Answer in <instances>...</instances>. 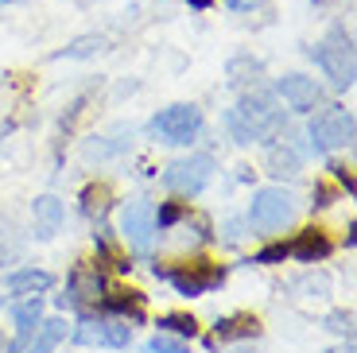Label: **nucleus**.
I'll return each instance as SVG.
<instances>
[{
	"instance_id": "obj_1",
	"label": "nucleus",
	"mask_w": 357,
	"mask_h": 353,
	"mask_svg": "<svg viewBox=\"0 0 357 353\" xmlns=\"http://www.w3.org/2000/svg\"><path fill=\"white\" fill-rule=\"evenodd\" d=\"M222 128L229 133L233 144L249 148V144L276 140L287 128V113L280 109V101L272 98V93H245L233 109H225Z\"/></svg>"
},
{
	"instance_id": "obj_2",
	"label": "nucleus",
	"mask_w": 357,
	"mask_h": 353,
	"mask_svg": "<svg viewBox=\"0 0 357 353\" xmlns=\"http://www.w3.org/2000/svg\"><path fill=\"white\" fill-rule=\"evenodd\" d=\"M314 62H319V70L331 78L334 89H349L357 78V66H354V36H349L346 27H331V36L322 39L319 47H307Z\"/></svg>"
},
{
	"instance_id": "obj_3",
	"label": "nucleus",
	"mask_w": 357,
	"mask_h": 353,
	"mask_svg": "<svg viewBox=\"0 0 357 353\" xmlns=\"http://www.w3.org/2000/svg\"><path fill=\"white\" fill-rule=\"evenodd\" d=\"M155 280H167L183 299H198V295H210L214 287H222L229 268L225 264H210V260H183L175 268H152Z\"/></svg>"
},
{
	"instance_id": "obj_4",
	"label": "nucleus",
	"mask_w": 357,
	"mask_h": 353,
	"mask_svg": "<svg viewBox=\"0 0 357 353\" xmlns=\"http://www.w3.org/2000/svg\"><path fill=\"white\" fill-rule=\"evenodd\" d=\"M354 136H357V124H354V113H349L346 105H326L307 121V140H311L314 156L349 148Z\"/></svg>"
},
{
	"instance_id": "obj_5",
	"label": "nucleus",
	"mask_w": 357,
	"mask_h": 353,
	"mask_svg": "<svg viewBox=\"0 0 357 353\" xmlns=\"http://www.w3.org/2000/svg\"><path fill=\"white\" fill-rule=\"evenodd\" d=\"M70 342L74 345H98V350H128L132 326H128L125 318L105 315V310H86V315H78V322H74Z\"/></svg>"
},
{
	"instance_id": "obj_6",
	"label": "nucleus",
	"mask_w": 357,
	"mask_h": 353,
	"mask_svg": "<svg viewBox=\"0 0 357 353\" xmlns=\"http://www.w3.org/2000/svg\"><path fill=\"white\" fill-rule=\"evenodd\" d=\"M295 221V198L287 195L284 186H260L252 190V202H249V218L245 225L257 233H280Z\"/></svg>"
},
{
	"instance_id": "obj_7",
	"label": "nucleus",
	"mask_w": 357,
	"mask_h": 353,
	"mask_svg": "<svg viewBox=\"0 0 357 353\" xmlns=\"http://www.w3.org/2000/svg\"><path fill=\"white\" fill-rule=\"evenodd\" d=\"M214 171H218L214 156L195 151V156H183V159H175V163H167L163 175H160V183L178 198H198L206 186L214 183Z\"/></svg>"
},
{
	"instance_id": "obj_8",
	"label": "nucleus",
	"mask_w": 357,
	"mask_h": 353,
	"mask_svg": "<svg viewBox=\"0 0 357 353\" xmlns=\"http://www.w3.org/2000/svg\"><path fill=\"white\" fill-rule=\"evenodd\" d=\"M116 230H121V241L128 245V253L152 256L155 237H160V230H155V206H152V198H132V202H125Z\"/></svg>"
},
{
	"instance_id": "obj_9",
	"label": "nucleus",
	"mask_w": 357,
	"mask_h": 353,
	"mask_svg": "<svg viewBox=\"0 0 357 353\" xmlns=\"http://www.w3.org/2000/svg\"><path fill=\"white\" fill-rule=\"evenodd\" d=\"M148 133L160 144H190L198 133H202V109L195 101H178V105H167L148 121Z\"/></svg>"
},
{
	"instance_id": "obj_10",
	"label": "nucleus",
	"mask_w": 357,
	"mask_h": 353,
	"mask_svg": "<svg viewBox=\"0 0 357 353\" xmlns=\"http://www.w3.org/2000/svg\"><path fill=\"white\" fill-rule=\"evenodd\" d=\"M105 276L98 264H74L70 280H66V295H59V307H74L78 315L101 307V295H105Z\"/></svg>"
},
{
	"instance_id": "obj_11",
	"label": "nucleus",
	"mask_w": 357,
	"mask_h": 353,
	"mask_svg": "<svg viewBox=\"0 0 357 353\" xmlns=\"http://www.w3.org/2000/svg\"><path fill=\"white\" fill-rule=\"evenodd\" d=\"M276 98L295 113H314L322 105V86L307 74H284V78H276Z\"/></svg>"
},
{
	"instance_id": "obj_12",
	"label": "nucleus",
	"mask_w": 357,
	"mask_h": 353,
	"mask_svg": "<svg viewBox=\"0 0 357 353\" xmlns=\"http://www.w3.org/2000/svg\"><path fill=\"white\" fill-rule=\"evenodd\" d=\"M260 318L249 315V310H237V315H225L214 322V334L206 338V350H218V345H229V342H241V338H257L260 334Z\"/></svg>"
},
{
	"instance_id": "obj_13",
	"label": "nucleus",
	"mask_w": 357,
	"mask_h": 353,
	"mask_svg": "<svg viewBox=\"0 0 357 353\" xmlns=\"http://www.w3.org/2000/svg\"><path fill=\"white\" fill-rule=\"evenodd\" d=\"M39 318H43V295H24L12 307V326H16V338L8 342L12 353H24V345L31 342V334L39 326Z\"/></svg>"
},
{
	"instance_id": "obj_14",
	"label": "nucleus",
	"mask_w": 357,
	"mask_h": 353,
	"mask_svg": "<svg viewBox=\"0 0 357 353\" xmlns=\"http://www.w3.org/2000/svg\"><path fill=\"white\" fill-rule=\"evenodd\" d=\"M63 221H66V206L59 195H39L31 202V230H36L39 241H51L54 233L63 230Z\"/></svg>"
},
{
	"instance_id": "obj_15",
	"label": "nucleus",
	"mask_w": 357,
	"mask_h": 353,
	"mask_svg": "<svg viewBox=\"0 0 357 353\" xmlns=\"http://www.w3.org/2000/svg\"><path fill=\"white\" fill-rule=\"evenodd\" d=\"M331 253H334V241L322 230H314V225L303 233H295V241H287V256L299 260V264H322Z\"/></svg>"
},
{
	"instance_id": "obj_16",
	"label": "nucleus",
	"mask_w": 357,
	"mask_h": 353,
	"mask_svg": "<svg viewBox=\"0 0 357 353\" xmlns=\"http://www.w3.org/2000/svg\"><path fill=\"white\" fill-rule=\"evenodd\" d=\"M299 167H303V156H299V148H295L291 140L268 144V151H264V171H268L272 179H295V175H299Z\"/></svg>"
},
{
	"instance_id": "obj_17",
	"label": "nucleus",
	"mask_w": 357,
	"mask_h": 353,
	"mask_svg": "<svg viewBox=\"0 0 357 353\" xmlns=\"http://www.w3.org/2000/svg\"><path fill=\"white\" fill-rule=\"evenodd\" d=\"M98 310L125 318V322H144V295L140 292H125V287H105Z\"/></svg>"
},
{
	"instance_id": "obj_18",
	"label": "nucleus",
	"mask_w": 357,
	"mask_h": 353,
	"mask_svg": "<svg viewBox=\"0 0 357 353\" xmlns=\"http://www.w3.org/2000/svg\"><path fill=\"white\" fill-rule=\"evenodd\" d=\"M54 287V276L43 268H20V272L4 276V292L8 295H43Z\"/></svg>"
},
{
	"instance_id": "obj_19",
	"label": "nucleus",
	"mask_w": 357,
	"mask_h": 353,
	"mask_svg": "<svg viewBox=\"0 0 357 353\" xmlns=\"http://www.w3.org/2000/svg\"><path fill=\"white\" fill-rule=\"evenodd\" d=\"M66 334H70V326H66V318H39L36 334H31V342L24 345V353H54L59 345L66 342Z\"/></svg>"
},
{
	"instance_id": "obj_20",
	"label": "nucleus",
	"mask_w": 357,
	"mask_h": 353,
	"mask_svg": "<svg viewBox=\"0 0 357 353\" xmlns=\"http://www.w3.org/2000/svg\"><path fill=\"white\" fill-rule=\"evenodd\" d=\"M82 213H86L89 221H105L109 206H113V186L109 183H89L86 190H82Z\"/></svg>"
},
{
	"instance_id": "obj_21",
	"label": "nucleus",
	"mask_w": 357,
	"mask_h": 353,
	"mask_svg": "<svg viewBox=\"0 0 357 353\" xmlns=\"http://www.w3.org/2000/svg\"><path fill=\"white\" fill-rule=\"evenodd\" d=\"M260 74H264V62L252 59V54H237V59H229V86H257Z\"/></svg>"
},
{
	"instance_id": "obj_22",
	"label": "nucleus",
	"mask_w": 357,
	"mask_h": 353,
	"mask_svg": "<svg viewBox=\"0 0 357 353\" xmlns=\"http://www.w3.org/2000/svg\"><path fill=\"white\" fill-rule=\"evenodd\" d=\"M98 51H105V36H78L63 47V51H54L51 62H63V59H93Z\"/></svg>"
},
{
	"instance_id": "obj_23",
	"label": "nucleus",
	"mask_w": 357,
	"mask_h": 353,
	"mask_svg": "<svg viewBox=\"0 0 357 353\" xmlns=\"http://www.w3.org/2000/svg\"><path fill=\"white\" fill-rule=\"evenodd\" d=\"M291 292L303 295V299H326L331 295V276L326 272H303L291 280Z\"/></svg>"
},
{
	"instance_id": "obj_24",
	"label": "nucleus",
	"mask_w": 357,
	"mask_h": 353,
	"mask_svg": "<svg viewBox=\"0 0 357 353\" xmlns=\"http://www.w3.org/2000/svg\"><path fill=\"white\" fill-rule=\"evenodd\" d=\"M155 326H160L163 334L183 338V342L198 338V318H195V315H183V310H171V315H160V322H155Z\"/></svg>"
},
{
	"instance_id": "obj_25",
	"label": "nucleus",
	"mask_w": 357,
	"mask_h": 353,
	"mask_svg": "<svg viewBox=\"0 0 357 353\" xmlns=\"http://www.w3.org/2000/svg\"><path fill=\"white\" fill-rule=\"evenodd\" d=\"M125 133H132V128H116L113 136H98L93 144H86V159H109V156H121V151L132 144V136L128 140H121Z\"/></svg>"
},
{
	"instance_id": "obj_26",
	"label": "nucleus",
	"mask_w": 357,
	"mask_h": 353,
	"mask_svg": "<svg viewBox=\"0 0 357 353\" xmlns=\"http://www.w3.org/2000/svg\"><path fill=\"white\" fill-rule=\"evenodd\" d=\"M24 260V237L16 230H0V268Z\"/></svg>"
},
{
	"instance_id": "obj_27",
	"label": "nucleus",
	"mask_w": 357,
	"mask_h": 353,
	"mask_svg": "<svg viewBox=\"0 0 357 353\" xmlns=\"http://www.w3.org/2000/svg\"><path fill=\"white\" fill-rule=\"evenodd\" d=\"M140 353H190V345L183 342V338H175V334H155V338H148V342L140 345Z\"/></svg>"
},
{
	"instance_id": "obj_28",
	"label": "nucleus",
	"mask_w": 357,
	"mask_h": 353,
	"mask_svg": "<svg viewBox=\"0 0 357 353\" xmlns=\"http://www.w3.org/2000/svg\"><path fill=\"white\" fill-rule=\"evenodd\" d=\"M187 202H160V210H155V230H171V225H178V221H187Z\"/></svg>"
},
{
	"instance_id": "obj_29",
	"label": "nucleus",
	"mask_w": 357,
	"mask_h": 353,
	"mask_svg": "<svg viewBox=\"0 0 357 353\" xmlns=\"http://www.w3.org/2000/svg\"><path fill=\"white\" fill-rule=\"evenodd\" d=\"M322 326L331 330V334L346 338V342H354V310H331V315L322 318Z\"/></svg>"
},
{
	"instance_id": "obj_30",
	"label": "nucleus",
	"mask_w": 357,
	"mask_h": 353,
	"mask_svg": "<svg viewBox=\"0 0 357 353\" xmlns=\"http://www.w3.org/2000/svg\"><path fill=\"white\" fill-rule=\"evenodd\" d=\"M284 260H287V241H272L260 253H252L249 264H284Z\"/></svg>"
},
{
	"instance_id": "obj_31",
	"label": "nucleus",
	"mask_w": 357,
	"mask_h": 353,
	"mask_svg": "<svg viewBox=\"0 0 357 353\" xmlns=\"http://www.w3.org/2000/svg\"><path fill=\"white\" fill-rule=\"evenodd\" d=\"M331 171H334V179H338V183L346 186V195H354V171H349L346 163H338V159L331 163Z\"/></svg>"
},
{
	"instance_id": "obj_32",
	"label": "nucleus",
	"mask_w": 357,
	"mask_h": 353,
	"mask_svg": "<svg viewBox=\"0 0 357 353\" xmlns=\"http://www.w3.org/2000/svg\"><path fill=\"white\" fill-rule=\"evenodd\" d=\"M264 0H225V8L229 12H257Z\"/></svg>"
},
{
	"instance_id": "obj_33",
	"label": "nucleus",
	"mask_w": 357,
	"mask_h": 353,
	"mask_svg": "<svg viewBox=\"0 0 357 353\" xmlns=\"http://www.w3.org/2000/svg\"><path fill=\"white\" fill-rule=\"evenodd\" d=\"M245 237V221H225V241H241Z\"/></svg>"
},
{
	"instance_id": "obj_34",
	"label": "nucleus",
	"mask_w": 357,
	"mask_h": 353,
	"mask_svg": "<svg viewBox=\"0 0 357 353\" xmlns=\"http://www.w3.org/2000/svg\"><path fill=\"white\" fill-rule=\"evenodd\" d=\"M222 353H264V350H257L252 342H229V350H222Z\"/></svg>"
},
{
	"instance_id": "obj_35",
	"label": "nucleus",
	"mask_w": 357,
	"mask_h": 353,
	"mask_svg": "<svg viewBox=\"0 0 357 353\" xmlns=\"http://www.w3.org/2000/svg\"><path fill=\"white\" fill-rule=\"evenodd\" d=\"M314 198H319L314 206H331V190H326V186H314Z\"/></svg>"
},
{
	"instance_id": "obj_36",
	"label": "nucleus",
	"mask_w": 357,
	"mask_h": 353,
	"mask_svg": "<svg viewBox=\"0 0 357 353\" xmlns=\"http://www.w3.org/2000/svg\"><path fill=\"white\" fill-rule=\"evenodd\" d=\"M187 4H190V8H198V12H206L210 4H214V0H187Z\"/></svg>"
},
{
	"instance_id": "obj_37",
	"label": "nucleus",
	"mask_w": 357,
	"mask_h": 353,
	"mask_svg": "<svg viewBox=\"0 0 357 353\" xmlns=\"http://www.w3.org/2000/svg\"><path fill=\"white\" fill-rule=\"evenodd\" d=\"M0 353H8V342H4V334H0Z\"/></svg>"
},
{
	"instance_id": "obj_38",
	"label": "nucleus",
	"mask_w": 357,
	"mask_h": 353,
	"mask_svg": "<svg viewBox=\"0 0 357 353\" xmlns=\"http://www.w3.org/2000/svg\"><path fill=\"white\" fill-rule=\"evenodd\" d=\"M0 307H4V299H0Z\"/></svg>"
}]
</instances>
